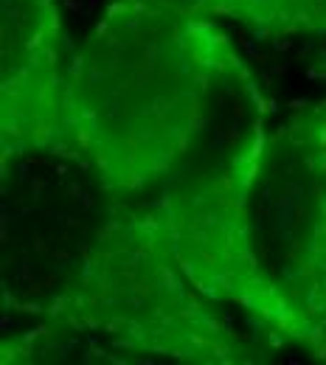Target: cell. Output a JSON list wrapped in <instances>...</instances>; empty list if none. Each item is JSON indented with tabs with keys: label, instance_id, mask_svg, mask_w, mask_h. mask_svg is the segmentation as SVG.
<instances>
[{
	"label": "cell",
	"instance_id": "cell-5",
	"mask_svg": "<svg viewBox=\"0 0 326 365\" xmlns=\"http://www.w3.org/2000/svg\"><path fill=\"white\" fill-rule=\"evenodd\" d=\"M3 172L29 152H68L65 93L71 56L54 0H0Z\"/></svg>",
	"mask_w": 326,
	"mask_h": 365
},
{
	"label": "cell",
	"instance_id": "cell-6",
	"mask_svg": "<svg viewBox=\"0 0 326 365\" xmlns=\"http://www.w3.org/2000/svg\"><path fill=\"white\" fill-rule=\"evenodd\" d=\"M214 17H233L268 34H326V0H191Z\"/></svg>",
	"mask_w": 326,
	"mask_h": 365
},
{
	"label": "cell",
	"instance_id": "cell-2",
	"mask_svg": "<svg viewBox=\"0 0 326 365\" xmlns=\"http://www.w3.org/2000/svg\"><path fill=\"white\" fill-rule=\"evenodd\" d=\"M175 256L161 197L118 205L85 250L65 289L46 307V329L82 331L121 351L180 363H253L256 354L217 318Z\"/></svg>",
	"mask_w": 326,
	"mask_h": 365
},
{
	"label": "cell",
	"instance_id": "cell-3",
	"mask_svg": "<svg viewBox=\"0 0 326 365\" xmlns=\"http://www.w3.org/2000/svg\"><path fill=\"white\" fill-rule=\"evenodd\" d=\"M217 107L211 115L214 133ZM214 133L208 121L161 191L180 270L211 304H239L248 315L262 320L268 331L310 349L312 357L326 363L324 334L298 318L268 284L250 242V188L268 140L262 98L250 101L239 121L233 110L220 143Z\"/></svg>",
	"mask_w": 326,
	"mask_h": 365
},
{
	"label": "cell",
	"instance_id": "cell-4",
	"mask_svg": "<svg viewBox=\"0 0 326 365\" xmlns=\"http://www.w3.org/2000/svg\"><path fill=\"white\" fill-rule=\"evenodd\" d=\"M250 242L268 284L326 340V98L268 130Z\"/></svg>",
	"mask_w": 326,
	"mask_h": 365
},
{
	"label": "cell",
	"instance_id": "cell-1",
	"mask_svg": "<svg viewBox=\"0 0 326 365\" xmlns=\"http://www.w3.org/2000/svg\"><path fill=\"white\" fill-rule=\"evenodd\" d=\"M248 65L191 0H113L71 56L68 152L110 194L163 185Z\"/></svg>",
	"mask_w": 326,
	"mask_h": 365
}]
</instances>
